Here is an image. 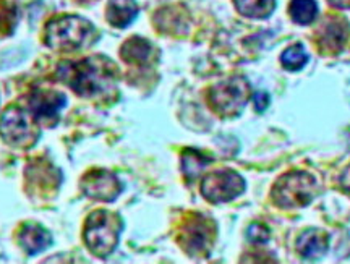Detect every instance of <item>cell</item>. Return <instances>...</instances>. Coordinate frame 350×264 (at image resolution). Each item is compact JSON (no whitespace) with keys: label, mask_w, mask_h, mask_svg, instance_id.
<instances>
[{"label":"cell","mask_w":350,"mask_h":264,"mask_svg":"<svg viewBox=\"0 0 350 264\" xmlns=\"http://www.w3.org/2000/svg\"><path fill=\"white\" fill-rule=\"evenodd\" d=\"M124 228L122 219L111 211H94L85 226V241L91 253L107 258L117 248L120 232Z\"/></svg>","instance_id":"obj_2"},{"label":"cell","mask_w":350,"mask_h":264,"mask_svg":"<svg viewBox=\"0 0 350 264\" xmlns=\"http://www.w3.org/2000/svg\"><path fill=\"white\" fill-rule=\"evenodd\" d=\"M78 2H83V3H86V2H91V0H78Z\"/></svg>","instance_id":"obj_26"},{"label":"cell","mask_w":350,"mask_h":264,"mask_svg":"<svg viewBox=\"0 0 350 264\" xmlns=\"http://www.w3.org/2000/svg\"><path fill=\"white\" fill-rule=\"evenodd\" d=\"M318 192L317 180L312 174L294 170L282 175L273 187V200L284 209L304 208L313 201Z\"/></svg>","instance_id":"obj_4"},{"label":"cell","mask_w":350,"mask_h":264,"mask_svg":"<svg viewBox=\"0 0 350 264\" xmlns=\"http://www.w3.org/2000/svg\"><path fill=\"white\" fill-rule=\"evenodd\" d=\"M234 3L248 18H268L275 8V0H234Z\"/></svg>","instance_id":"obj_17"},{"label":"cell","mask_w":350,"mask_h":264,"mask_svg":"<svg viewBox=\"0 0 350 264\" xmlns=\"http://www.w3.org/2000/svg\"><path fill=\"white\" fill-rule=\"evenodd\" d=\"M93 34V25L81 16H60L47 25L46 42L52 49L70 52L85 47Z\"/></svg>","instance_id":"obj_3"},{"label":"cell","mask_w":350,"mask_h":264,"mask_svg":"<svg viewBox=\"0 0 350 264\" xmlns=\"http://www.w3.org/2000/svg\"><path fill=\"white\" fill-rule=\"evenodd\" d=\"M216 234V226L211 219L204 217L201 214H193L191 219L183 224L180 243L182 248L190 256H201L206 254L211 248V243Z\"/></svg>","instance_id":"obj_8"},{"label":"cell","mask_w":350,"mask_h":264,"mask_svg":"<svg viewBox=\"0 0 350 264\" xmlns=\"http://www.w3.org/2000/svg\"><path fill=\"white\" fill-rule=\"evenodd\" d=\"M213 159L211 157L204 156L195 149H187L182 154V170L187 180H193L201 174V170L206 167Z\"/></svg>","instance_id":"obj_18"},{"label":"cell","mask_w":350,"mask_h":264,"mask_svg":"<svg viewBox=\"0 0 350 264\" xmlns=\"http://www.w3.org/2000/svg\"><path fill=\"white\" fill-rule=\"evenodd\" d=\"M57 78L83 98H94L113 90L116 68L103 57L81 62H64L57 68Z\"/></svg>","instance_id":"obj_1"},{"label":"cell","mask_w":350,"mask_h":264,"mask_svg":"<svg viewBox=\"0 0 350 264\" xmlns=\"http://www.w3.org/2000/svg\"><path fill=\"white\" fill-rule=\"evenodd\" d=\"M340 187H342L347 193H350V166L344 170L342 175H340Z\"/></svg>","instance_id":"obj_24"},{"label":"cell","mask_w":350,"mask_h":264,"mask_svg":"<svg viewBox=\"0 0 350 264\" xmlns=\"http://www.w3.org/2000/svg\"><path fill=\"white\" fill-rule=\"evenodd\" d=\"M65 96L54 90H34L29 96V109L34 120L44 123H55L59 114L65 107Z\"/></svg>","instance_id":"obj_11"},{"label":"cell","mask_w":350,"mask_h":264,"mask_svg":"<svg viewBox=\"0 0 350 264\" xmlns=\"http://www.w3.org/2000/svg\"><path fill=\"white\" fill-rule=\"evenodd\" d=\"M269 104V96L268 92H258L255 96V107L258 112H262Z\"/></svg>","instance_id":"obj_23"},{"label":"cell","mask_w":350,"mask_h":264,"mask_svg":"<svg viewBox=\"0 0 350 264\" xmlns=\"http://www.w3.org/2000/svg\"><path fill=\"white\" fill-rule=\"evenodd\" d=\"M18 241L21 248L33 256V254L41 253L47 248V246H51L52 237L46 228L38 226V224H26V226L21 228Z\"/></svg>","instance_id":"obj_12"},{"label":"cell","mask_w":350,"mask_h":264,"mask_svg":"<svg viewBox=\"0 0 350 264\" xmlns=\"http://www.w3.org/2000/svg\"><path fill=\"white\" fill-rule=\"evenodd\" d=\"M245 190V180L234 170H216L201 182V193L209 203H227Z\"/></svg>","instance_id":"obj_7"},{"label":"cell","mask_w":350,"mask_h":264,"mask_svg":"<svg viewBox=\"0 0 350 264\" xmlns=\"http://www.w3.org/2000/svg\"><path fill=\"white\" fill-rule=\"evenodd\" d=\"M0 136L15 148H29L36 143L39 131L28 114L13 105L0 117Z\"/></svg>","instance_id":"obj_6"},{"label":"cell","mask_w":350,"mask_h":264,"mask_svg":"<svg viewBox=\"0 0 350 264\" xmlns=\"http://www.w3.org/2000/svg\"><path fill=\"white\" fill-rule=\"evenodd\" d=\"M247 237L252 243L262 245L269 240V230L268 227L262 226V224H252V226L248 227Z\"/></svg>","instance_id":"obj_22"},{"label":"cell","mask_w":350,"mask_h":264,"mask_svg":"<svg viewBox=\"0 0 350 264\" xmlns=\"http://www.w3.org/2000/svg\"><path fill=\"white\" fill-rule=\"evenodd\" d=\"M288 12H291L292 20H294L295 23L310 25L314 18H317L318 5L314 0H292Z\"/></svg>","instance_id":"obj_19"},{"label":"cell","mask_w":350,"mask_h":264,"mask_svg":"<svg viewBox=\"0 0 350 264\" xmlns=\"http://www.w3.org/2000/svg\"><path fill=\"white\" fill-rule=\"evenodd\" d=\"M138 5L135 0H109L107 20L112 26L125 28L137 18Z\"/></svg>","instance_id":"obj_14"},{"label":"cell","mask_w":350,"mask_h":264,"mask_svg":"<svg viewBox=\"0 0 350 264\" xmlns=\"http://www.w3.org/2000/svg\"><path fill=\"white\" fill-rule=\"evenodd\" d=\"M81 190L88 198L111 203L120 195L122 183L109 170H91L81 180Z\"/></svg>","instance_id":"obj_10"},{"label":"cell","mask_w":350,"mask_h":264,"mask_svg":"<svg viewBox=\"0 0 350 264\" xmlns=\"http://www.w3.org/2000/svg\"><path fill=\"white\" fill-rule=\"evenodd\" d=\"M329 3L332 7L340 8V10H347V8H350V0H329Z\"/></svg>","instance_id":"obj_25"},{"label":"cell","mask_w":350,"mask_h":264,"mask_svg":"<svg viewBox=\"0 0 350 264\" xmlns=\"http://www.w3.org/2000/svg\"><path fill=\"white\" fill-rule=\"evenodd\" d=\"M281 62L284 68L291 70V72H297V70L305 67V64L308 62V54L305 52L304 46L294 44L287 51H284V54L281 55Z\"/></svg>","instance_id":"obj_21"},{"label":"cell","mask_w":350,"mask_h":264,"mask_svg":"<svg viewBox=\"0 0 350 264\" xmlns=\"http://www.w3.org/2000/svg\"><path fill=\"white\" fill-rule=\"evenodd\" d=\"M318 42L323 52H338L345 42V26L339 21L325 23L318 33Z\"/></svg>","instance_id":"obj_15"},{"label":"cell","mask_w":350,"mask_h":264,"mask_svg":"<svg viewBox=\"0 0 350 264\" xmlns=\"http://www.w3.org/2000/svg\"><path fill=\"white\" fill-rule=\"evenodd\" d=\"M327 252V235L321 230H306L299 239V253L308 261L321 259Z\"/></svg>","instance_id":"obj_13"},{"label":"cell","mask_w":350,"mask_h":264,"mask_svg":"<svg viewBox=\"0 0 350 264\" xmlns=\"http://www.w3.org/2000/svg\"><path fill=\"white\" fill-rule=\"evenodd\" d=\"M26 182L31 195L49 198L62 183V174L46 159H36L26 169Z\"/></svg>","instance_id":"obj_9"},{"label":"cell","mask_w":350,"mask_h":264,"mask_svg":"<svg viewBox=\"0 0 350 264\" xmlns=\"http://www.w3.org/2000/svg\"><path fill=\"white\" fill-rule=\"evenodd\" d=\"M18 20V8L13 0H0V39L10 36Z\"/></svg>","instance_id":"obj_20"},{"label":"cell","mask_w":350,"mask_h":264,"mask_svg":"<svg viewBox=\"0 0 350 264\" xmlns=\"http://www.w3.org/2000/svg\"><path fill=\"white\" fill-rule=\"evenodd\" d=\"M250 83L242 77H232L217 83L209 91V104L224 117H235L243 111L250 99Z\"/></svg>","instance_id":"obj_5"},{"label":"cell","mask_w":350,"mask_h":264,"mask_svg":"<svg viewBox=\"0 0 350 264\" xmlns=\"http://www.w3.org/2000/svg\"><path fill=\"white\" fill-rule=\"evenodd\" d=\"M152 54V46L143 38H131L122 46V59L129 64H144Z\"/></svg>","instance_id":"obj_16"}]
</instances>
